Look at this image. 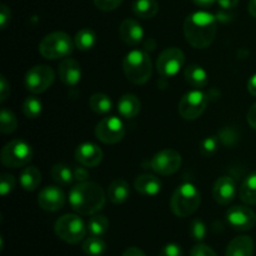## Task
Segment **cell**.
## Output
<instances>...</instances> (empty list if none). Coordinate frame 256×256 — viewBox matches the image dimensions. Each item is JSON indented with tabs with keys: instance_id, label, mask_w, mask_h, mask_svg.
<instances>
[{
	"instance_id": "6da1fadb",
	"label": "cell",
	"mask_w": 256,
	"mask_h": 256,
	"mask_svg": "<svg viewBox=\"0 0 256 256\" xmlns=\"http://www.w3.org/2000/svg\"><path fill=\"white\" fill-rule=\"evenodd\" d=\"M218 32L216 16L208 12H194L184 22L186 42L195 49H205L214 42Z\"/></svg>"
},
{
	"instance_id": "7a4b0ae2",
	"label": "cell",
	"mask_w": 256,
	"mask_h": 256,
	"mask_svg": "<svg viewBox=\"0 0 256 256\" xmlns=\"http://www.w3.org/2000/svg\"><path fill=\"white\" fill-rule=\"evenodd\" d=\"M106 194L94 182H76L69 192V204L79 215H94L104 208Z\"/></svg>"
},
{
	"instance_id": "3957f363",
	"label": "cell",
	"mask_w": 256,
	"mask_h": 256,
	"mask_svg": "<svg viewBox=\"0 0 256 256\" xmlns=\"http://www.w3.org/2000/svg\"><path fill=\"white\" fill-rule=\"evenodd\" d=\"M122 70L129 82L132 84L142 85L152 76V59L144 50L134 49L125 55L122 60Z\"/></svg>"
},
{
	"instance_id": "277c9868",
	"label": "cell",
	"mask_w": 256,
	"mask_h": 256,
	"mask_svg": "<svg viewBox=\"0 0 256 256\" xmlns=\"http://www.w3.org/2000/svg\"><path fill=\"white\" fill-rule=\"evenodd\" d=\"M202 204V194L192 182L180 185L170 199V209L178 218H188L194 214Z\"/></svg>"
},
{
	"instance_id": "5b68a950",
	"label": "cell",
	"mask_w": 256,
	"mask_h": 256,
	"mask_svg": "<svg viewBox=\"0 0 256 256\" xmlns=\"http://www.w3.org/2000/svg\"><path fill=\"white\" fill-rule=\"evenodd\" d=\"M75 48L74 40L64 32H54L45 35L39 44V52L48 60L69 58Z\"/></svg>"
},
{
	"instance_id": "8992f818",
	"label": "cell",
	"mask_w": 256,
	"mask_h": 256,
	"mask_svg": "<svg viewBox=\"0 0 256 256\" xmlns=\"http://www.w3.org/2000/svg\"><path fill=\"white\" fill-rule=\"evenodd\" d=\"M55 234L68 244H78L85 238L88 226L79 215L65 214L55 222Z\"/></svg>"
},
{
	"instance_id": "52a82bcc",
	"label": "cell",
	"mask_w": 256,
	"mask_h": 256,
	"mask_svg": "<svg viewBox=\"0 0 256 256\" xmlns=\"http://www.w3.org/2000/svg\"><path fill=\"white\" fill-rule=\"evenodd\" d=\"M32 159V148L22 139H14L5 144L0 152L2 164L6 168L26 166Z\"/></svg>"
},
{
	"instance_id": "ba28073f",
	"label": "cell",
	"mask_w": 256,
	"mask_h": 256,
	"mask_svg": "<svg viewBox=\"0 0 256 256\" xmlns=\"http://www.w3.org/2000/svg\"><path fill=\"white\" fill-rule=\"evenodd\" d=\"M55 80L54 70L48 65H35L25 75V88L32 94L46 92Z\"/></svg>"
},
{
	"instance_id": "9c48e42d",
	"label": "cell",
	"mask_w": 256,
	"mask_h": 256,
	"mask_svg": "<svg viewBox=\"0 0 256 256\" xmlns=\"http://www.w3.org/2000/svg\"><path fill=\"white\" fill-rule=\"evenodd\" d=\"M185 62V54L178 48H168L162 50L156 60V70L160 76L169 79L178 75Z\"/></svg>"
},
{
	"instance_id": "30bf717a",
	"label": "cell",
	"mask_w": 256,
	"mask_h": 256,
	"mask_svg": "<svg viewBox=\"0 0 256 256\" xmlns=\"http://www.w3.org/2000/svg\"><path fill=\"white\" fill-rule=\"evenodd\" d=\"M208 106V96L200 89L186 92L179 102V114L185 120H195L202 115Z\"/></svg>"
},
{
	"instance_id": "8fae6325",
	"label": "cell",
	"mask_w": 256,
	"mask_h": 256,
	"mask_svg": "<svg viewBox=\"0 0 256 256\" xmlns=\"http://www.w3.org/2000/svg\"><path fill=\"white\" fill-rule=\"evenodd\" d=\"M182 159L175 149H164L156 152L149 162V168L156 174L168 176L172 175L182 168Z\"/></svg>"
},
{
	"instance_id": "7c38bea8",
	"label": "cell",
	"mask_w": 256,
	"mask_h": 256,
	"mask_svg": "<svg viewBox=\"0 0 256 256\" xmlns=\"http://www.w3.org/2000/svg\"><path fill=\"white\" fill-rule=\"evenodd\" d=\"M95 136L104 144H116L125 136V125L119 118H102L95 126Z\"/></svg>"
},
{
	"instance_id": "4fadbf2b",
	"label": "cell",
	"mask_w": 256,
	"mask_h": 256,
	"mask_svg": "<svg viewBox=\"0 0 256 256\" xmlns=\"http://www.w3.org/2000/svg\"><path fill=\"white\" fill-rule=\"evenodd\" d=\"M226 220L232 229L238 232L252 230L256 224V214L254 210L244 205H236L226 212Z\"/></svg>"
},
{
	"instance_id": "5bb4252c",
	"label": "cell",
	"mask_w": 256,
	"mask_h": 256,
	"mask_svg": "<svg viewBox=\"0 0 256 256\" xmlns=\"http://www.w3.org/2000/svg\"><path fill=\"white\" fill-rule=\"evenodd\" d=\"M65 200L66 198H65L64 192L54 185L42 188L38 195V204L45 212H58L62 209Z\"/></svg>"
},
{
	"instance_id": "9a60e30c",
	"label": "cell",
	"mask_w": 256,
	"mask_h": 256,
	"mask_svg": "<svg viewBox=\"0 0 256 256\" xmlns=\"http://www.w3.org/2000/svg\"><path fill=\"white\" fill-rule=\"evenodd\" d=\"M236 196V184L228 175L220 176L212 188V198L220 205H229Z\"/></svg>"
},
{
	"instance_id": "2e32d148",
	"label": "cell",
	"mask_w": 256,
	"mask_h": 256,
	"mask_svg": "<svg viewBox=\"0 0 256 256\" xmlns=\"http://www.w3.org/2000/svg\"><path fill=\"white\" fill-rule=\"evenodd\" d=\"M75 159L80 165L95 168L102 162V150L94 142H82L75 150Z\"/></svg>"
},
{
	"instance_id": "e0dca14e",
	"label": "cell",
	"mask_w": 256,
	"mask_h": 256,
	"mask_svg": "<svg viewBox=\"0 0 256 256\" xmlns=\"http://www.w3.org/2000/svg\"><path fill=\"white\" fill-rule=\"evenodd\" d=\"M58 74L62 84L66 86H76L82 80V66L76 60L72 58H65L60 62Z\"/></svg>"
},
{
	"instance_id": "ac0fdd59",
	"label": "cell",
	"mask_w": 256,
	"mask_h": 256,
	"mask_svg": "<svg viewBox=\"0 0 256 256\" xmlns=\"http://www.w3.org/2000/svg\"><path fill=\"white\" fill-rule=\"evenodd\" d=\"M120 39L129 46H136L144 39V29L135 19H125L119 26Z\"/></svg>"
},
{
	"instance_id": "d6986e66",
	"label": "cell",
	"mask_w": 256,
	"mask_h": 256,
	"mask_svg": "<svg viewBox=\"0 0 256 256\" xmlns=\"http://www.w3.org/2000/svg\"><path fill=\"white\" fill-rule=\"evenodd\" d=\"M134 188L144 196H155L162 192V182L152 174H142L135 179Z\"/></svg>"
},
{
	"instance_id": "ffe728a7",
	"label": "cell",
	"mask_w": 256,
	"mask_h": 256,
	"mask_svg": "<svg viewBox=\"0 0 256 256\" xmlns=\"http://www.w3.org/2000/svg\"><path fill=\"white\" fill-rule=\"evenodd\" d=\"M252 252H254V242L252 238L240 235L229 242L225 256H252Z\"/></svg>"
},
{
	"instance_id": "44dd1931",
	"label": "cell",
	"mask_w": 256,
	"mask_h": 256,
	"mask_svg": "<svg viewBox=\"0 0 256 256\" xmlns=\"http://www.w3.org/2000/svg\"><path fill=\"white\" fill-rule=\"evenodd\" d=\"M142 109L139 98L134 94H125L118 102V112L124 119H132L136 116Z\"/></svg>"
},
{
	"instance_id": "7402d4cb",
	"label": "cell",
	"mask_w": 256,
	"mask_h": 256,
	"mask_svg": "<svg viewBox=\"0 0 256 256\" xmlns=\"http://www.w3.org/2000/svg\"><path fill=\"white\" fill-rule=\"evenodd\" d=\"M106 196L112 204H124L130 196V186L124 179L112 180L106 192Z\"/></svg>"
},
{
	"instance_id": "603a6c76",
	"label": "cell",
	"mask_w": 256,
	"mask_h": 256,
	"mask_svg": "<svg viewBox=\"0 0 256 256\" xmlns=\"http://www.w3.org/2000/svg\"><path fill=\"white\" fill-rule=\"evenodd\" d=\"M19 182L25 192H34L42 182V172L36 166H26L22 170Z\"/></svg>"
},
{
	"instance_id": "cb8c5ba5",
	"label": "cell",
	"mask_w": 256,
	"mask_h": 256,
	"mask_svg": "<svg viewBox=\"0 0 256 256\" xmlns=\"http://www.w3.org/2000/svg\"><path fill=\"white\" fill-rule=\"evenodd\" d=\"M185 80L189 85L195 89H202L208 85V72L200 65L192 64L185 69L184 72Z\"/></svg>"
},
{
	"instance_id": "d4e9b609",
	"label": "cell",
	"mask_w": 256,
	"mask_h": 256,
	"mask_svg": "<svg viewBox=\"0 0 256 256\" xmlns=\"http://www.w3.org/2000/svg\"><path fill=\"white\" fill-rule=\"evenodd\" d=\"M159 12L156 0H135L132 2V12L140 19H152Z\"/></svg>"
},
{
	"instance_id": "484cf974",
	"label": "cell",
	"mask_w": 256,
	"mask_h": 256,
	"mask_svg": "<svg viewBox=\"0 0 256 256\" xmlns=\"http://www.w3.org/2000/svg\"><path fill=\"white\" fill-rule=\"evenodd\" d=\"M52 179L60 186H69L74 182V172L72 168L65 164H55L50 170Z\"/></svg>"
},
{
	"instance_id": "4316f807",
	"label": "cell",
	"mask_w": 256,
	"mask_h": 256,
	"mask_svg": "<svg viewBox=\"0 0 256 256\" xmlns=\"http://www.w3.org/2000/svg\"><path fill=\"white\" fill-rule=\"evenodd\" d=\"M75 48H78L82 52H88L92 50L96 45V34L90 28H84L79 30L74 38Z\"/></svg>"
},
{
	"instance_id": "83f0119b",
	"label": "cell",
	"mask_w": 256,
	"mask_h": 256,
	"mask_svg": "<svg viewBox=\"0 0 256 256\" xmlns=\"http://www.w3.org/2000/svg\"><path fill=\"white\" fill-rule=\"evenodd\" d=\"M240 199L248 205H256V172L242 182L240 186Z\"/></svg>"
},
{
	"instance_id": "f1b7e54d",
	"label": "cell",
	"mask_w": 256,
	"mask_h": 256,
	"mask_svg": "<svg viewBox=\"0 0 256 256\" xmlns=\"http://www.w3.org/2000/svg\"><path fill=\"white\" fill-rule=\"evenodd\" d=\"M89 108L95 114H108L112 109V102L106 94L95 92L89 99Z\"/></svg>"
},
{
	"instance_id": "f546056e",
	"label": "cell",
	"mask_w": 256,
	"mask_h": 256,
	"mask_svg": "<svg viewBox=\"0 0 256 256\" xmlns=\"http://www.w3.org/2000/svg\"><path fill=\"white\" fill-rule=\"evenodd\" d=\"M88 232H90L92 236H99L102 238L105 232L109 229V220L105 215H92L86 224Z\"/></svg>"
},
{
	"instance_id": "4dcf8cb0",
	"label": "cell",
	"mask_w": 256,
	"mask_h": 256,
	"mask_svg": "<svg viewBox=\"0 0 256 256\" xmlns=\"http://www.w3.org/2000/svg\"><path fill=\"white\" fill-rule=\"evenodd\" d=\"M82 252L88 256H102L106 252V242L99 236H90L82 242Z\"/></svg>"
},
{
	"instance_id": "1f68e13d",
	"label": "cell",
	"mask_w": 256,
	"mask_h": 256,
	"mask_svg": "<svg viewBox=\"0 0 256 256\" xmlns=\"http://www.w3.org/2000/svg\"><path fill=\"white\" fill-rule=\"evenodd\" d=\"M22 114L28 118V119H36L42 115V100L38 99L36 96L32 95L28 96L22 102Z\"/></svg>"
},
{
	"instance_id": "d6a6232c",
	"label": "cell",
	"mask_w": 256,
	"mask_h": 256,
	"mask_svg": "<svg viewBox=\"0 0 256 256\" xmlns=\"http://www.w3.org/2000/svg\"><path fill=\"white\" fill-rule=\"evenodd\" d=\"M18 119L12 110L2 108L0 112V132L2 134H12L16 130Z\"/></svg>"
},
{
	"instance_id": "836d02e7",
	"label": "cell",
	"mask_w": 256,
	"mask_h": 256,
	"mask_svg": "<svg viewBox=\"0 0 256 256\" xmlns=\"http://www.w3.org/2000/svg\"><path fill=\"white\" fill-rule=\"evenodd\" d=\"M189 234L196 242H202L206 236V225L200 219H194L190 222Z\"/></svg>"
},
{
	"instance_id": "e575fe53",
	"label": "cell",
	"mask_w": 256,
	"mask_h": 256,
	"mask_svg": "<svg viewBox=\"0 0 256 256\" xmlns=\"http://www.w3.org/2000/svg\"><path fill=\"white\" fill-rule=\"evenodd\" d=\"M218 146H219V140L215 136H208L200 144V152L205 156H210V155L215 154Z\"/></svg>"
},
{
	"instance_id": "d590c367",
	"label": "cell",
	"mask_w": 256,
	"mask_h": 256,
	"mask_svg": "<svg viewBox=\"0 0 256 256\" xmlns=\"http://www.w3.org/2000/svg\"><path fill=\"white\" fill-rule=\"evenodd\" d=\"M15 178L10 174H2L0 178V194L2 196H6L8 194L12 192L15 189Z\"/></svg>"
},
{
	"instance_id": "8d00e7d4",
	"label": "cell",
	"mask_w": 256,
	"mask_h": 256,
	"mask_svg": "<svg viewBox=\"0 0 256 256\" xmlns=\"http://www.w3.org/2000/svg\"><path fill=\"white\" fill-rule=\"evenodd\" d=\"M122 0H94L95 6L102 12H112L115 10L118 6H120Z\"/></svg>"
},
{
	"instance_id": "74e56055",
	"label": "cell",
	"mask_w": 256,
	"mask_h": 256,
	"mask_svg": "<svg viewBox=\"0 0 256 256\" xmlns=\"http://www.w3.org/2000/svg\"><path fill=\"white\" fill-rule=\"evenodd\" d=\"M159 256H182V249L176 242H169L160 250Z\"/></svg>"
},
{
	"instance_id": "f35d334b",
	"label": "cell",
	"mask_w": 256,
	"mask_h": 256,
	"mask_svg": "<svg viewBox=\"0 0 256 256\" xmlns=\"http://www.w3.org/2000/svg\"><path fill=\"white\" fill-rule=\"evenodd\" d=\"M190 256H218V255L212 248L199 242V244H196L194 248H192V252H190Z\"/></svg>"
},
{
	"instance_id": "ab89813d",
	"label": "cell",
	"mask_w": 256,
	"mask_h": 256,
	"mask_svg": "<svg viewBox=\"0 0 256 256\" xmlns=\"http://www.w3.org/2000/svg\"><path fill=\"white\" fill-rule=\"evenodd\" d=\"M72 172H74V180L76 182H89V172H88L86 166H84V165L72 168Z\"/></svg>"
},
{
	"instance_id": "60d3db41",
	"label": "cell",
	"mask_w": 256,
	"mask_h": 256,
	"mask_svg": "<svg viewBox=\"0 0 256 256\" xmlns=\"http://www.w3.org/2000/svg\"><path fill=\"white\" fill-rule=\"evenodd\" d=\"M10 20H12V12L8 8V5L2 4L0 5V26H2V29H6Z\"/></svg>"
},
{
	"instance_id": "b9f144b4",
	"label": "cell",
	"mask_w": 256,
	"mask_h": 256,
	"mask_svg": "<svg viewBox=\"0 0 256 256\" xmlns=\"http://www.w3.org/2000/svg\"><path fill=\"white\" fill-rule=\"evenodd\" d=\"M10 94V85L8 82L6 78L2 75V82H0V102H4L5 100L8 99Z\"/></svg>"
},
{
	"instance_id": "7bdbcfd3",
	"label": "cell",
	"mask_w": 256,
	"mask_h": 256,
	"mask_svg": "<svg viewBox=\"0 0 256 256\" xmlns=\"http://www.w3.org/2000/svg\"><path fill=\"white\" fill-rule=\"evenodd\" d=\"M216 2L222 10H232L238 6L239 0H218Z\"/></svg>"
},
{
	"instance_id": "ee69618b",
	"label": "cell",
	"mask_w": 256,
	"mask_h": 256,
	"mask_svg": "<svg viewBox=\"0 0 256 256\" xmlns=\"http://www.w3.org/2000/svg\"><path fill=\"white\" fill-rule=\"evenodd\" d=\"M246 119L250 126H252L254 130H256V102L252 105V108H250L249 112H248Z\"/></svg>"
},
{
	"instance_id": "f6af8a7d",
	"label": "cell",
	"mask_w": 256,
	"mask_h": 256,
	"mask_svg": "<svg viewBox=\"0 0 256 256\" xmlns=\"http://www.w3.org/2000/svg\"><path fill=\"white\" fill-rule=\"evenodd\" d=\"M215 16H216L218 22H228L232 19V14H230V10H222V12H218Z\"/></svg>"
},
{
	"instance_id": "bcb514c9",
	"label": "cell",
	"mask_w": 256,
	"mask_h": 256,
	"mask_svg": "<svg viewBox=\"0 0 256 256\" xmlns=\"http://www.w3.org/2000/svg\"><path fill=\"white\" fill-rule=\"evenodd\" d=\"M122 256H146V255H145V252H142V249H139V248L132 246V248H128V249L122 252Z\"/></svg>"
},
{
	"instance_id": "7dc6e473",
	"label": "cell",
	"mask_w": 256,
	"mask_h": 256,
	"mask_svg": "<svg viewBox=\"0 0 256 256\" xmlns=\"http://www.w3.org/2000/svg\"><path fill=\"white\" fill-rule=\"evenodd\" d=\"M192 2H194L196 6L204 8V9H206V8L212 6V5H214L215 2H218V0H192Z\"/></svg>"
},
{
	"instance_id": "c3c4849f",
	"label": "cell",
	"mask_w": 256,
	"mask_h": 256,
	"mask_svg": "<svg viewBox=\"0 0 256 256\" xmlns=\"http://www.w3.org/2000/svg\"><path fill=\"white\" fill-rule=\"evenodd\" d=\"M248 90L252 96H256V74L252 75L248 82Z\"/></svg>"
},
{
	"instance_id": "681fc988",
	"label": "cell",
	"mask_w": 256,
	"mask_h": 256,
	"mask_svg": "<svg viewBox=\"0 0 256 256\" xmlns=\"http://www.w3.org/2000/svg\"><path fill=\"white\" fill-rule=\"evenodd\" d=\"M248 12L252 18H256V0H250L248 5Z\"/></svg>"
}]
</instances>
